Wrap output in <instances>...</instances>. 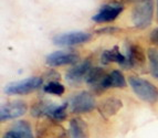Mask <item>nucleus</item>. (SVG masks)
Returning a JSON list of instances; mask_svg holds the SVG:
<instances>
[{
	"instance_id": "obj_1",
	"label": "nucleus",
	"mask_w": 158,
	"mask_h": 138,
	"mask_svg": "<svg viewBox=\"0 0 158 138\" xmlns=\"http://www.w3.org/2000/svg\"><path fill=\"white\" fill-rule=\"evenodd\" d=\"M132 21L137 29H146L150 26L154 17V0H133Z\"/></svg>"
},
{
	"instance_id": "obj_2",
	"label": "nucleus",
	"mask_w": 158,
	"mask_h": 138,
	"mask_svg": "<svg viewBox=\"0 0 158 138\" xmlns=\"http://www.w3.org/2000/svg\"><path fill=\"white\" fill-rule=\"evenodd\" d=\"M128 82L134 93L144 102L156 103L158 101V88L149 81L140 77L131 76Z\"/></svg>"
},
{
	"instance_id": "obj_3",
	"label": "nucleus",
	"mask_w": 158,
	"mask_h": 138,
	"mask_svg": "<svg viewBox=\"0 0 158 138\" xmlns=\"http://www.w3.org/2000/svg\"><path fill=\"white\" fill-rule=\"evenodd\" d=\"M43 80L41 77L33 76L26 79L23 81H19L8 84L5 87V93L8 95H26V94L32 93L38 88L41 87Z\"/></svg>"
},
{
	"instance_id": "obj_4",
	"label": "nucleus",
	"mask_w": 158,
	"mask_h": 138,
	"mask_svg": "<svg viewBox=\"0 0 158 138\" xmlns=\"http://www.w3.org/2000/svg\"><path fill=\"white\" fill-rule=\"evenodd\" d=\"M92 34L83 31H73L61 33L53 38V43L62 47H70V45H77L82 43H86L91 40Z\"/></svg>"
},
{
	"instance_id": "obj_5",
	"label": "nucleus",
	"mask_w": 158,
	"mask_h": 138,
	"mask_svg": "<svg viewBox=\"0 0 158 138\" xmlns=\"http://www.w3.org/2000/svg\"><path fill=\"white\" fill-rule=\"evenodd\" d=\"M95 108V99L89 92H81L71 99V111L75 114L89 113Z\"/></svg>"
},
{
	"instance_id": "obj_6",
	"label": "nucleus",
	"mask_w": 158,
	"mask_h": 138,
	"mask_svg": "<svg viewBox=\"0 0 158 138\" xmlns=\"http://www.w3.org/2000/svg\"><path fill=\"white\" fill-rule=\"evenodd\" d=\"M27 109H28V106L22 101L8 102V103L3 104L0 108V120L5 122V120L18 118L26 114Z\"/></svg>"
},
{
	"instance_id": "obj_7",
	"label": "nucleus",
	"mask_w": 158,
	"mask_h": 138,
	"mask_svg": "<svg viewBox=\"0 0 158 138\" xmlns=\"http://www.w3.org/2000/svg\"><path fill=\"white\" fill-rule=\"evenodd\" d=\"M123 11V6L118 3H106L102 6L98 12L92 17V20L98 23L114 21Z\"/></svg>"
},
{
	"instance_id": "obj_8",
	"label": "nucleus",
	"mask_w": 158,
	"mask_h": 138,
	"mask_svg": "<svg viewBox=\"0 0 158 138\" xmlns=\"http://www.w3.org/2000/svg\"><path fill=\"white\" fill-rule=\"evenodd\" d=\"M38 138H65V130L54 120H45L37 126Z\"/></svg>"
},
{
	"instance_id": "obj_9",
	"label": "nucleus",
	"mask_w": 158,
	"mask_h": 138,
	"mask_svg": "<svg viewBox=\"0 0 158 138\" xmlns=\"http://www.w3.org/2000/svg\"><path fill=\"white\" fill-rule=\"evenodd\" d=\"M80 60L79 54L74 52H64V51H56L49 54L45 59V63L49 67H62L68 64H74Z\"/></svg>"
},
{
	"instance_id": "obj_10",
	"label": "nucleus",
	"mask_w": 158,
	"mask_h": 138,
	"mask_svg": "<svg viewBox=\"0 0 158 138\" xmlns=\"http://www.w3.org/2000/svg\"><path fill=\"white\" fill-rule=\"evenodd\" d=\"M91 69H92L91 61L90 60H85L81 64H77L74 67L69 70L65 75V79L72 84H77V83L82 82L85 76H87Z\"/></svg>"
},
{
	"instance_id": "obj_11",
	"label": "nucleus",
	"mask_w": 158,
	"mask_h": 138,
	"mask_svg": "<svg viewBox=\"0 0 158 138\" xmlns=\"http://www.w3.org/2000/svg\"><path fill=\"white\" fill-rule=\"evenodd\" d=\"M146 56L145 52L139 45L129 44L127 48V56L126 63L123 65L124 67H138L145 63Z\"/></svg>"
},
{
	"instance_id": "obj_12",
	"label": "nucleus",
	"mask_w": 158,
	"mask_h": 138,
	"mask_svg": "<svg viewBox=\"0 0 158 138\" xmlns=\"http://www.w3.org/2000/svg\"><path fill=\"white\" fill-rule=\"evenodd\" d=\"M107 73L101 67H92L86 76V83L91 87L98 92L104 90V81H105Z\"/></svg>"
},
{
	"instance_id": "obj_13",
	"label": "nucleus",
	"mask_w": 158,
	"mask_h": 138,
	"mask_svg": "<svg viewBox=\"0 0 158 138\" xmlns=\"http://www.w3.org/2000/svg\"><path fill=\"white\" fill-rule=\"evenodd\" d=\"M122 107H123V103H122L121 99L116 97H111L105 99V101L100 104L98 111H100L101 115L103 117L108 118V117L115 115Z\"/></svg>"
},
{
	"instance_id": "obj_14",
	"label": "nucleus",
	"mask_w": 158,
	"mask_h": 138,
	"mask_svg": "<svg viewBox=\"0 0 158 138\" xmlns=\"http://www.w3.org/2000/svg\"><path fill=\"white\" fill-rule=\"evenodd\" d=\"M69 134L70 138H89V129L86 123L79 117L72 118L70 120Z\"/></svg>"
},
{
	"instance_id": "obj_15",
	"label": "nucleus",
	"mask_w": 158,
	"mask_h": 138,
	"mask_svg": "<svg viewBox=\"0 0 158 138\" xmlns=\"http://www.w3.org/2000/svg\"><path fill=\"white\" fill-rule=\"evenodd\" d=\"M126 86V81L121 71L114 70L110 74H107L105 81H104V90L106 88H124Z\"/></svg>"
},
{
	"instance_id": "obj_16",
	"label": "nucleus",
	"mask_w": 158,
	"mask_h": 138,
	"mask_svg": "<svg viewBox=\"0 0 158 138\" xmlns=\"http://www.w3.org/2000/svg\"><path fill=\"white\" fill-rule=\"evenodd\" d=\"M101 61H102L103 64L115 62V63H119L121 65H124L126 63V56H124L119 52L117 47H114L112 50L103 51L102 55H101Z\"/></svg>"
},
{
	"instance_id": "obj_17",
	"label": "nucleus",
	"mask_w": 158,
	"mask_h": 138,
	"mask_svg": "<svg viewBox=\"0 0 158 138\" xmlns=\"http://www.w3.org/2000/svg\"><path fill=\"white\" fill-rule=\"evenodd\" d=\"M66 108H68V103H64L59 106L53 104L48 114V117H50L54 122H62L66 118Z\"/></svg>"
},
{
	"instance_id": "obj_18",
	"label": "nucleus",
	"mask_w": 158,
	"mask_h": 138,
	"mask_svg": "<svg viewBox=\"0 0 158 138\" xmlns=\"http://www.w3.org/2000/svg\"><path fill=\"white\" fill-rule=\"evenodd\" d=\"M52 105L53 104L49 103V102H45V101L37 102V103L33 104L31 107V115L33 117L48 116V114H49V112H50Z\"/></svg>"
},
{
	"instance_id": "obj_19",
	"label": "nucleus",
	"mask_w": 158,
	"mask_h": 138,
	"mask_svg": "<svg viewBox=\"0 0 158 138\" xmlns=\"http://www.w3.org/2000/svg\"><path fill=\"white\" fill-rule=\"evenodd\" d=\"M148 60H149V70L153 77L158 80V50L150 48L147 51Z\"/></svg>"
},
{
	"instance_id": "obj_20",
	"label": "nucleus",
	"mask_w": 158,
	"mask_h": 138,
	"mask_svg": "<svg viewBox=\"0 0 158 138\" xmlns=\"http://www.w3.org/2000/svg\"><path fill=\"white\" fill-rule=\"evenodd\" d=\"M12 130H15L16 133H18L21 138H33L32 137V132L30 125L24 120H20L17 122L16 124L12 126Z\"/></svg>"
},
{
	"instance_id": "obj_21",
	"label": "nucleus",
	"mask_w": 158,
	"mask_h": 138,
	"mask_svg": "<svg viewBox=\"0 0 158 138\" xmlns=\"http://www.w3.org/2000/svg\"><path fill=\"white\" fill-rule=\"evenodd\" d=\"M43 91L45 93L53 94V95H62L64 93L65 88L61 83L56 82V81H51L43 87Z\"/></svg>"
},
{
	"instance_id": "obj_22",
	"label": "nucleus",
	"mask_w": 158,
	"mask_h": 138,
	"mask_svg": "<svg viewBox=\"0 0 158 138\" xmlns=\"http://www.w3.org/2000/svg\"><path fill=\"white\" fill-rule=\"evenodd\" d=\"M118 31V29L117 28H103V29H100L96 31V33H102V34H112V33H114V32Z\"/></svg>"
},
{
	"instance_id": "obj_23",
	"label": "nucleus",
	"mask_w": 158,
	"mask_h": 138,
	"mask_svg": "<svg viewBox=\"0 0 158 138\" xmlns=\"http://www.w3.org/2000/svg\"><path fill=\"white\" fill-rule=\"evenodd\" d=\"M149 39H150V42L158 45V28H155L153 31L150 32Z\"/></svg>"
},
{
	"instance_id": "obj_24",
	"label": "nucleus",
	"mask_w": 158,
	"mask_h": 138,
	"mask_svg": "<svg viewBox=\"0 0 158 138\" xmlns=\"http://www.w3.org/2000/svg\"><path fill=\"white\" fill-rule=\"evenodd\" d=\"M3 138H21V137H20V135H19L18 133H16L15 130L11 129L6 133V135L3 136Z\"/></svg>"
},
{
	"instance_id": "obj_25",
	"label": "nucleus",
	"mask_w": 158,
	"mask_h": 138,
	"mask_svg": "<svg viewBox=\"0 0 158 138\" xmlns=\"http://www.w3.org/2000/svg\"><path fill=\"white\" fill-rule=\"evenodd\" d=\"M157 1V17H158V0H156Z\"/></svg>"
}]
</instances>
